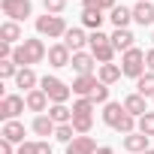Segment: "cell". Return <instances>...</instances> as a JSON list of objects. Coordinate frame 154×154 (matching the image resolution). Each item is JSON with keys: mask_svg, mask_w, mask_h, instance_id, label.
Masks as SVG:
<instances>
[{"mask_svg": "<svg viewBox=\"0 0 154 154\" xmlns=\"http://www.w3.org/2000/svg\"><path fill=\"white\" fill-rule=\"evenodd\" d=\"M54 130H57V124H54L48 115H36V118H33V133H36V136H54Z\"/></svg>", "mask_w": 154, "mask_h": 154, "instance_id": "obj_23", "label": "cell"}, {"mask_svg": "<svg viewBox=\"0 0 154 154\" xmlns=\"http://www.w3.org/2000/svg\"><path fill=\"white\" fill-rule=\"evenodd\" d=\"M136 130H139V133H145V136H154V112H145V115L139 118Z\"/></svg>", "mask_w": 154, "mask_h": 154, "instance_id": "obj_32", "label": "cell"}, {"mask_svg": "<svg viewBox=\"0 0 154 154\" xmlns=\"http://www.w3.org/2000/svg\"><path fill=\"white\" fill-rule=\"evenodd\" d=\"M18 154H39V142H21Z\"/></svg>", "mask_w": 154, "mask_h": 154, "instance_id": "obj_37", "label": "cell"}, {"mask_svg": "<svg viewBox=\"0 0 154 154\" xmlns=\"http://www.w3.org/2000/svg\"><path fill=\"white\" fill-rule=\"evenodd\" d=\"M12 51H15V48H12L9 42H0V60H9V57H12Z\"/></svg>", "mask_w": 154, "mask_h": 154, "instance_id": "obj_38", "label": "cell"}, {"mask_svg": "<svg viewBox=\"0 0 154 154\" xmlns=\"http://www.w3.org/2000/svg\"><path fill=\"white\" fill-rule=\"evenodd\" d=\"M151 39H154V33H151Z\"/></svg>", "mask_w": 154, "mask_h": 154, "instance_id": "obj_45", "label": "cell"}, {"mask_svg": "<svg viewBox=\"0 0 154 154\" xmlns=\"http://www.w3.org/2000/svg\"><path fill=\"white\" fill-rule=\"evenodd\" d=\"M91 54H94L100 63H112V57H115V45H112V42H106V45H94Z\"/></svg>", "mask_w": 154, "mask_h": 154, "instance_id": "obj_28", "label": "cell"}, {"mask_svg": "<svg viewBox=\"0 0 154 154\" xmlns=\"http://www.w3.org/2000/svg\"><path fill=\"white\" fill-rule=\"evenodd\" d=\"M15 85H18V88H24L27 94H30V91H36L39 79H36V72H33V66H24V69H18V75H15Z\"/></svg>", "mask_w": 154, "mask_h": 154, "instance_id": "obj_17", "label": "cell"}, {"mask_svg": "<svg viewBox=\"0 0 154 154\" xmlns=\"http://www.w3.org/2000/svg\"><path fill=\"white\" fill-rule=\"evenodd\" d=\"M127 115V109H124V103H106L103 106V124H109L112 130L121 124V118Z\"/></svg>", "mask_w": 154, "mask_h": 154, "instance_id": "obj_12", "label": "cell"}, {"mask_svg": "<svg viewBox=\"0 0 154 154\" xmlns=\"http://www.w3.org/2000/svg\"><path fill=\"white\" fill-rule=\"evenodd\" d=\"M24 33H21V24L18 21H3V24H0V42H18Z\"/></svg>", "mask_w": 154, "mask_h": 154, "instance_id": "obj_18", "label": "cell"}, {"mask_svg": "<svg viewBox=\"0 0 154 154\" xmlns=\"http://www.w3.org/2000/svg\"><path fill=\"white\" fill-rule=\"evenodd\" d=\"M103 18H106V15H103V12H97V9H82V24H85L91 33L103 27Z\"/></svg>", "mask_w": 154, "mask_h": 154, "instance_id": "obj_24", "label": "cell"}, {"mask_svg": "<svg viewBox=\"0 0 154 154\" xmlns=\"http://www.w3.org/2000/svg\"><path fill=\"white\" fill-rule=\"evenodd\" d=\"M48 118H51L54 124H69V121H72V109H66L63 103H51Z\"/></svg>", "mask_w": 154, "mask_h": 154, "instance_id": "obj_25", "label": "cell"}, {"mask_svg": "<svg viewBox=\"0 0 154 154\" xmlns=\"http://www.w3.org/2000/svg\"><path fill=\"white\" fill-rule=\"evenodd\" d=\"M121 72L127 79H142L145 75V51L142 48H130L121 54Z\"/></svg>", "mask_w": 154, "mask_h": 154, "instance_id": "obj_2", "label": "cell"}, {"mask_svg": "<svg viewBox=\"0 0 154 154\" xmlns=\"http://www.w3.org/2000/svg\"><path fill=\"white\" fill-rule=\"evenodd\" d=\"M18 75V63L9 57V60H0V79H15Z\"/></svg>", "mask_w": 154, "mask_h": 154, "instance_id": "obj_33", "label": "cell"}, {"mask_svg": "<svg viewBox=\"0 0 154 154\" xmlns=\"http://www.w3.org/2000/svg\"><path fill=\"white\" fill-rule=\"evenodd\" d=\"M42 6H45V12H48V15H60V12H63V6H66V0H42Z\"/></svg>", "mask_w": 154, "mask_h": 154, "instance_id": "obj_34", "label": "cell"}, {"mask_svg": "<svg viewBox=\"0 0 154 154\" xmlns=\"http://www.w3.org/2000/svg\"><path fill=\"white\" fill-rule=\"evenodd\" d=\"M124 109H127L133 118H142V115L148 112V103H145L142 94H130V97H124Z\"/></svg>", "mask_w": 154, "mask_h": 154, "instance_id": "obj_16", "label": "cell"}, {"mask_svg": "<svg viewBox=\"0 0 154 154\" xmlns=\"http://www.w3.org/2000/svg\"><path fill=\"white\" fill-rule=\"evenodd\" d=\"M3 6V15H9V21H24L27 15H33L30 0H0Z\"/></svg>", "mask_w": 154, "mask_h": 154, "instance_id": "obj_6", "label": "cell"}, {"mask_svg": "<svg viewBox=\"0 0 154 154\" xmlns=\"http://www.w3.org/2000/svg\"><path fill=\"white\" fill-rule=\"evenodd\" d=\"M94 106H97V103H94L91 97H79V100L72 103V115H91Z\"/></svg>", "mask_w": 154, "mask_h": 154, "instance_id": "obj_30", "label": "cell"}, {"mask_svg": "<svg viewBox=\"0 0 154 154\" xmlns=\"http://www.w3.org/2000/svg\"><path fill=\"white\" fill-rule=\"evenodd\" d=\"M121 75H124V72H121V66H118V63H100L97 79H100L103 85H115V82L121 79Z\"/></svg>", "mask_w": 154, "mask_h": 154, "instance_id": "obj_21", "label": "cell"}, {"mask_svg": "<svg viewBox=\"0 0 154 154\" xmlns=\"http://www.w3.org/2000/svg\"><path fill=\"white\" fill-rule=\"evenodd\" d=\"M109 18H112L115 30H124V27L133 21V9H127V6L121 3V6H115V9H112V15H109Z\"/></svg>", "mask_w": 154, "mask_h": 154, "instance_id": "obj_22", "label": "cell"}, {"mask_svg": "<svg viewBox=\"0 0 154 154\" xmlns=\"http://www.w3.org/2000/svg\"><path fill=\"white\" fill-rule=\"evenodd\" d=\"M69 124H72V130L79 133V136H88V133H91V127H94V118H91V115H72V121H69Z\"/></svg>", "mask_w": 154, "mask_h": 154, "instance_id": "obj_27", "label": "cell"}, {"mask_svg": "<svg viewBox=\"0 0 154 154\" xmlns=\"http://www.w3.org/2000/svg\"><path fill=\"white\" fill-rule=\"evenodd\" d=\"M66 154H97V142L91 136H75L66 145Z\"/></svg>", "mask_w": 154, "mask_h": 154, "instance_id": "obj_13", "label": "cell"}, {"mask_svg": "<svg viewBox=\"0 0 154 154\" xmlns=\"http://www.w3.org/2000/svg\"><path fill=\"white\" fill-rule=\"evenodd\" d=\"M48 63H51V66H69V63H72V51H69L63 42L48 45Z\"/></svg>", "mask_w": 154, "mask_h": 154, "instance_id": "obj_9", "label": "cell"}, {"mask_svg": "<svg viewBox=\"0 0 154 154\" xmlns=\"http://www.w3.org/2000/svg\"><path fill=\"white\" fill-rule=\"evenodd\" d=\"M88 39H91V36H88L82 27H69V30H66V36H63V45L75 54V51H82V48L88 45Z\"/></svg>", "mask_w": 154, "mask_h": 154, "instance_id": "obj_8", "label": "cell"}, {"mask_svg": "<svg viewBox=\"0 0 154 154\" xmlns=\"http://www.w3.org/2000/svg\"><path fill=\"white\" fill-rule=\"evenodd\" d=\"M124 148H127L130 154H145V151H148V136L136 130V133L124 136Z\"/></svg>", "mask_w": 154, "mask_h": 154, "instance_id": "obj_15", "label": "cell"}, {"mask_svg": "<svg viewBox=\"0 0 154 154\" xmlns=\"http://www.w3.org/2000/svg\"><path fill=\"white\" fill-rule=\"evenodd\" d=\"M106 42H112V36H106L103 30H94L91 33V39H88V45L94 48V45H106Z\"/></svg>", "mask_w": 154, "mask_h": 154, "instance_id": "obj_36", "label": "cell"}, {"mask_svg": "<svg viewBox=\"0 0 154 154\" xmlns=\"http://www.w3.org/2000/svg\"><path fill=\"white\" fill-rule=\"evenodd\" d=\"M45 57H48V48H45L42 39H21L15 45V51H12V60L18 63V69L33 66V63H42Z\"/></svg>", "mask_w": 154, "mask_h": 154, "instance_id": "obj_1", "label": "cell"}, {"mask_svg": "<svg viewBox=\"0 0 154 154\" xmlns=\"http://www.w3.org/2000/svg\"><path fill=\"white\" fill-rule=\"evenodd\" d=\"M24 109H27V103H24V97H18V94H6L3 100H0V118H3V124H6V121H15Z\"/></svg>", "mask_w": 154, "mask_h": 154, "instance_id": "obj_5", "label": "cell"}, {"mask_svg": "<svg viewBox=\"0 0 154 154\" xmlns=\"http://www.w3.org/2000/svg\"><path fill=\"white\" fill-rule=\"evenodd\" d=\"M133 21L142 24V27L154 24V6H151V3H136V6H133Z\"/></svg>", "mask_w": 154, "mask_h": 154, "instance_id": "obj_20", "label": "cell"}, {"mask_svg": "<svg viewBox=\"0 0 154 154\" xmlns=\"http://www.w3.org/2000/svg\"><path fill=\"white\" fill-rule=\"evenodd\" d=\"M82 6L85 9H97V12H106V9L112 12L118 3H115V0H82Z\"/></svg>", "mask_w": 154, "mask_h": 154, "instance_id": "obj_31", "label": "cell"}, {"mask_svg": "<svg viewBox=\"0 0 154 154\" xmlns=\"http://www.w3.org/2000/svg\"><path fill=\"white\" fill-rule=\"evenodd\" d=\"M136 94H142L145 100H154V72H145L142 79H136Z\"/></svg>", "mask_w": 154, "mask_h": 154, "instance_id": "obj_26", "label": "cell"}, {"mask_svg": "<svg viewBox=\"0 0 154 154\" xmlns=\"http://www.w3.org/2000/svg\"><path fill=\"white\" fill-rule=\"evenodd\" d=\"M91 100H94V103H103V106H106V103H109V85H103V82H100Z\"/></svg>", "mask_w": 154, "mask_h": 154, "instance_id": "obj_35", "label": "cell"}, {"mask_svg": "<svg viewBox=\"0 0 154 154\" xmlns=\"http://www.w3.org/2000/svg\"><path fill=\"white\" fill-rule=\"evenodd\" d=\"M145 154H154V148H148V151H145Z\"/></svg>", "mask_w": 154, "mask_h": 154, "instance_id": "obj_43", "label": "cell"}, {"mask_svg": "<svg viewBox=\"0 0 154 154\" xmlns=\"http://www.w3.org/2000/svg\"><path fill=\"white\" fill-rule=\"evenodd\" d=\"M66 30L69 27H66V21L60 15H48L45 12V15L36 18V33L39 36H66Z\"/></svg>", "mask_w": 154, "mask_h": 154, "instance_id": "obj_4", "label": "cell"}, {"mask_svg": "<svg viewBox=\"0 0 154 154\" xmlns=\"http://www.w3.org/2000/svg\"><path fill=\"white\" fill-rule=\"evenodd\" d=\"M97 154H115V151H112L109 145H100V148H97Z\"/></svg>", "mask_w": 154, "mask_h": 154, "instance_id": "obj_42", "label": "cell"}, {"mask_svg": "<svg viewBox=\"0 0 154 154\" xmlns=\"http://www.w3.org/2000/svg\"><path fill=\"white\" fill-rule=\"evenodd\" d=\"M0 154H18V151H15V145H12V142L0 139Z\"/></svg>", "mask_w": 154, "mask_h": 154, "instance_id": "obj_39", "label": "cell"}, {"mask_svg": "<svg viewBox=\"0 0 154 154\" xmlns=\"http://www.w3.org/2000/svg\"><path fill=\"white\" fill-rule=\"evenodd\" d=\"M97 85H100V79L91 72V75H75L69 88H72V94H75V97H94Z\"/></svg>", "mask_w": 154, "mask_h": 154, "instance_id": "obj_7", "label": "cell"}, {"mask_svg": "<svg viewBox=\"0 0 154 154\" xmlns=\"http://www.w3.org/2000/svg\"><path fill=\"white\" fill-rule=\"evenodd\" d=\"M139 3H151V0H139Z\"/></svg>", "mask_w": 154, "mask_h": 154, "instance_id": "obj_44", "label": "cell"}, {"mask_svg": "<svg viewBox=\"0 0 154 154\" xmlns=\"http://www.w3.org/2000/svg\"><path fill=\"white\" fill-rule=\"evenodd\" d=\"M75 136H79V133L72 130V124H57V130H54V139H57V142H63V145H69Z\"/></svg>", "mask_w": 154, "mask_h": 154, "instance_id": "obj_29", "label": "cell"}, {"mask_svg": "<svg viewBox=\"0 0 154 154\" xmlns=\"http://www.w3.org/2000/svg\"><path fill=\"white\" fill-rule=\"evenodd\" d=\"M145 66L154 72V48H148V51H145Z\"/></svg>", "mask_w": 154, "mask_h": 154, "instance_id": "obj_40", "label": "cell"}, {"mask_svg": "<svg viewBox=\"0 0 154 154\" xmlns=\"http://www.w3.org/2000/svg\"><path fill=\"white\" fill-rule=\"evenodd\" d=\"M39 88L45 91V97H48L51 103H66L69 94H72V88H69L66 82H60L57 75H42V79H39Z\"/></svg>", "mask_w": 154, "mask_h": 154, "instance_id": "obj_3", "label": "cell"}, {"mask_svg": "<svg viewBox=\"0 0 154 154\" xmlns=\"http://www.w3.org/2000/svg\"><path fill=\"white\" fill-rule=\"evenodd\" d=\"M94 63H97V57L91 54V51H75L72 54V69L79 72V75H91V69H94Z\"/></svg>", "mask_w": 154, "mask_h": 154, "instance_id": "obj_10", "label": "cell"}, {"mask_svg": "<svg viewBox=\"0 0 154 154\" xmlns=\"http://www.w3.org/2000/svg\"><path fill=\"white\" fill-rule=\"evenodd\" d=\"M39 154H51V145L48 142H39Z\"/></svg>", "mask_w": 154, "mask_h": 154, "instance_id": "obj_41", "label": "cell"}, {"mask_svg": "<svg viewBox=\"0 0 154 154\" xmlns=\"http://www.w3.org/2000/svg\"><path fill=\"white\" fill-rule=\"evenodd\" d=\"M0 139H6V142H12V145H21V142H24V124H21V121H6L3 130H0Z\"/></svg>", "mask_w": 154, "mask_h": 154, "instance_id": "obj_11", "label": "cell"}, {"mask_svg": "<svg viewBox=\"0 0 154 154\" xmlns=\"http://www.w3.org/2000/svg\"><path fill=\"white\" fill-rule=\"evenodd\" d=\"M133 39H136V36H133L127 27L112 33V45H115V51H121V54H124V51H130V48H136V45H133Z\"/></svg>", "mask_w": 154, "mask_h": 154, "instance_id": "obj_19", "label": "cell"}, {"mask_svg": "<svg viewBox=\"0 0 154 154\" xmlns=\"http://www.w3.org/2000/svg\"><path fill=\"white\" fill-rule=\"evenodd\" d=\"M24 103H27V109H30V112H39V115L48 109V97H45V91H42V88H36V91L24 94Z\"/></svg>", "mask_w": 154, "mask_h": 154, "instance_id": "obj_14", "label": "cell"}]
</instances>
